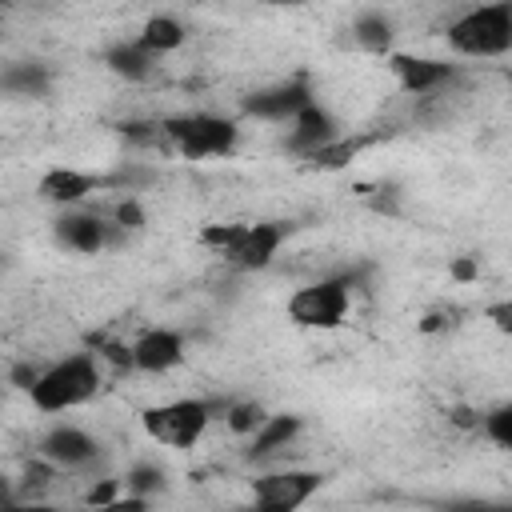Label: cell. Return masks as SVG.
Here are the masks:
<instances>
[{"label": "cell", "mask_w": 512, "mask_h": 512, "mask_svg": "<svg viewBox=\"0 0 512 512\" xmlns=\"http://www.w3.org/2000/svg\"><path fill=\"white\" fill-rule=\"evenodd\" d=\"M96 392H100V356H88V352L48 364L36 376V384L28 388L32 408H40V412H72V408L88 404Z\"/></svg>", "instance_id": "obj_1"}, {"label": "cell", "mask_w": 512, "mask_h": 512, "mask_svg": "<svg viewBox=\"0 0 512 512\" xmlns=\"http://www.w3.org/2000/svg\"><path fill=\"white\" fill-rule=\"evenodd\" d=\"M448 48L472 60H492L512 48V4H480L448 24Z\"/></svg>", "instance_id": "obj_2"}, {"label": "cell", "mask_w": 512, "mask_h": 512, "mask_svg": "<svg viewBox=\"0 0 512 512\" xmlns=\"http://www.w3.org/2000/svg\"><path fill=\"white\" fill-rule=\"evenodd\" d=\"M164 148H172L184 160H208V156H228L236 148L240 128L224 116L212 112H188V116H172L160 124Z\"/></svg>", "instance_id": "obj_3"}, {"label": "cell", "mask_w": 512, "mask_h": 512, "mask_svg": "<svg viewBox=\"0 0 512 512\" xmlns=\"http://www.w3.org/2000/svg\"><path fill=\"white\" fill-rule=\"evenodd\" d=\"M212 412H216V404H208V400H168V404L148 408L140 420H144L148 440H156L164 448H192L208 432Z\"/></svg>", "instance_id": "obj_4"}, {"label": "cell", "mask_w": 512, "mask_h": 512, "mask_svg": "<svg viewBox=\"0 0 512 512\" xmlns=\"http://www.w3.org/2000/svg\"><path fill=\"white\" fill-rule=\"evenodd\" d=\"M352 304V280H316L288 300V316L300 328H336L348 316Z\"/></svg>", "instance_id": "obj_5"}, {"label": "cell", "mask_w": 512, "mask_h": 512, "mask_svg": "<svg viewBox=\"0 0 512 512\" xmlns=\"http://www.w3.org/2000/svg\"><path fill=\"white\" fill-rule=\"evenodd\" d=\"M320 492V476L308 468H280L252 480V508L260 512H296Z\"/></svg>", "instance_id": "obj_6"}, {"label": "cell", "mask_w": 512, "mask_h": 512, "mask_svg": "<svg viewBox=\"0 0 512 512\" xmlns=\"http://www.w3.org/2000/svg\"><path fill=\"white\" fill-rule=\"evenodd\" d=\"M116 232L120 228L100 212H64L56 220V240L72 252H84V256H96L108 244H116Z\"/></svg>", "instance_id": "obj_7"}, {"label": "cell", "mask_w": 512, "mask_h": 512, "mask_svg": "<svg viewBox=\"0 0 512 512\" xmlns=\"http://www.w3.org/2000/svg\"><path fill=\"white\" fill-rule=\"evenodd\" d=\"M128 360H132L136 372L164 376V372H172V368L184 360V340H180V332H172V328H152V332H144V336L132 340Z\"/></svg>", "instance_id": "obj_8"}, {"label": "cell", "mask_w": 512, "mask_h": 512, "mask_svg": "<svg viewBox=\"0 0 512 512\" xmlns=\"http://www.w3.org/2000/svg\"><path fill=\"white\" fill-rule=\"evenodd\" d=\"M396 84L412 96H436L456 80V64L448 60H428V56H392Z\"/></svg>", "instance_id": "obj_9"}, {"label": "cell", "mask_w": 512, "mask_h": 512, "mask_svg": "<svg viewBox=\"0 0 512 512\" xmlns=\"http://www.w3.org/2000/svg\"><path fill=\"white\" fill-rule=\"evenodd\" d=\"M284 236H288L284 224H244L240 240H236L224 256H228L236 268H268L272 256L280 252Z\"/></svg>", "instance_id": "obj_10"}, {"label": "cell", "mask_w": 512, "mask_h": 512, "mask_svg": "<svg viewBox=\"0 0 512 512\" xmlns=\"http://www.w3.org/2000/svg\"><path fill=\"white\" fill-rule=\"evenodd\" d=\"M312 104V92L304 80H288V84H276V88H264L256 96L244 100V112L248 116H260V120H292L300 108Z\"/></svg>", "instance_id": "obj_11"}, {"label": "cell", "mask_w": 512, "mask_h": 512, "mask_svg": "<svg viewBox=\"0 0 512 512\" xmlns=\"http://www.w3.org/2000/svg\"><path fill=\"white\" fill-rule=\"evenodd\" d=\"M40 452H44V460H52L60 468H84V464H92L100 456V444L84 428H68L64 424V428H52L40 440Z\"/></svg>", "instance_id": "obj_12"}, {"label": "cell", "mask_w": 512, "mask_h": 512, "mask_svg": "<svg viewBox=\"0 0 512 512\" xmlns=\"http://www.w3.org/2000/svg\"><path fill=\"white\" fill-rule=\"evenodd\" d=\"M332 140H336V120H332V112H324L316 100L292 116V132H288V148H292V152L312 156V152L328 148Z\"/></svg>", "instance_id": "obj_13"}, {"label": "cell", "mask_w": 512, "mask_h": 512, "mask_svg": "<svg viewBox=\"0 0 512 512\" xmlns=\"http://www.w3.org/2000/svg\"><path fill=\"white\" fill-rule=\"evenodd\" d=\"M100 188V180L96 176H88V172H76V168H52V172H44L40 176V196L48 200V204H80L88 192H96Z\"/></svg>", "instance_id": "obj_14"}, {"label": "cell", "mask_w": 512, "mask_h": 512, "mask_svg": "<svg viewBox=\"0 0 512 512\" xmlns=\"http://www.w3.org/2000/svg\"><path fill=\"white\" fill-rule=\"evenodd\" d=\"M300 436V416H268L256 432H252V444H248V460H272L280 456L292 440Z\"/></svg>", "instance_id": "obj_15"}, {"label": "cell", "mask_w": 512, "mask_h": 512, "mask_svg": "<svg viewBox=\"0 0 512 512\" xmlns=\"http://www.w3.org/2000/svg\"><path fill=\"white\" fill-rule=\"evenodd\" d=\"M184 36H188L184 24H180L176 16H168V12H160V16H148V20H144L136 44H140L144 52H152V56H164V52H176V48L184 44Z\"/></svg>", "instance_id": "obj_16"}, {"label": "cell", "mask_w": 512, "mask_h": 512, "mask_svg": "<svg viewBox=\"0 0 512 512\" xmlns=\"http://www.w3.org/2000/svg\"><path fill=\"white\" fill-rule=\"evenodd\" d=\"M104 64H108L116 76H124V80H148V76L156 72V56L144 52L136 40H132V44H116V48H108V52H104Z\"/></svg>", "instance_id": "obj_17"}, {"label": "cell", "mask_w": 512, "mask_h": 512, "mask_svg": "<svg viewBox=\"0 0 512 512\" xmlns=\"http://www.w3.org/2000/svg\"><path fill=\"white\" fill-rule=\"evenodd\" d=\"M0 88L4 92H16V96H40L44 88H48V72L40 68V64H8L4 72H0Z\"/></svg>", "instance_id": "obj_18"}, {"label": "cell", "mask_w": 512, "mask_h": 512, "mask_svg": "<svg viewBox=\"0 0 512 512\" xmlns=\"http://www.w3.org/2000/svg\"><path fill=\"white\" fill-rule=\"evenodd\" d=\"M352 36H356L360 48H368V52H384V48L392 44V20H388L384 12H364V16H356Z\"/></svg>", "instance_id": "obj_19"}, {"label": "cell", "mask_w": 512, "mask_h": 512, "mask_svg": "<svg viewBox=\"0 0 512 512\" xmlns=\"http://www.w3.org/2000/svg\"><path fill=\"white\" fill-rule=\"evenodd\" d=\"M264 420H268V412H264L260 404H252V400H244V404H224V424H228L236 436H252Z\"/></svg>", "instance_id": "obj_20"}, {"label": "cell", "mask_w": 512, "mask_h": 512, "mask_svg": "<svg viewBox=\"0 0 512 512\" xmlns=\"http://www.w3.org/2000/svg\"><path fill=\"white\" fill-rule=\"evenodd\" d=\"M160 488H164V468H156V464H136V468H128V476H124V492H128V496L148 500V496L160 492Z\"/></svg>", "instance_id": "obj_21"}, {"label": "cell", "mask_w": 512, "mask_h": 512, "mask_svg": "<svg viewBox=\"0 0 512 512\" xmlns=\"http://www.w3.org/2000/svg\"><path fill=\"white\" fill-rule=\"evenodd\" d=\"M480 424H484V432H488L500 448H508V444H512V408H496V412L480 416Z\"/></svg>", "instance_id": "obj_22"}, {"label": "cell", "mask_w": 512, "mask_h": 512, "mask_svg": "<svg viewBox=\"0 0 512 512\" xmlns=\"http://www.w3.org/2000/svg\"><path fill=\"white\" fill-rule=\"evenodd\" d=\"M352 156H356V144H348V140H332L328 148L312 152L308 160H312V164H320V168H340V164H348Z\"/></svg>", "instance_id": "obj_23"}, {"label": "cell", "mask_w": 512, "mask_h": 512, "mask_svg": "<svg viewBox=\"0 0 512 512\" xmlns=\"http://www.w3.org/2000/svg\"><path fill=\"white\" fill-rule=\"evenodd\" d=\"M240 232H244V224H212V228H204V232H200V240H204L208 248L228 252V248L240 240Z\"/></svg>", "instance_id": "obj_24"}, {"label": "cell", "mask_w": 512, "mask_h": 512, "mask_svg": "<svg viewBox=\"0 0 512 512\" xmlns=\"http://www.w3.org/2000/svg\"><path fill=\"white\" fill-rule=\"evenodd\" d=\"M116 496H120V480H100V484H92L88 504H92V508H104V504H112Z\"/></svg>", "instance_id": "obj_25"}, {"label": "cell", "mask_w": 512, "mask_h": 512, "mask_svg": "<svg viewBox=\"0 0 512 512\" xmlns=\"http://www.w3.org/2000/svg\"><path fill=\"white\" fill-rule=\"evenodd\" d=\"M96 512H148V500H140V496H128V492H120L112 504H104V508H96Z\"/></svg>", "instance_id": "obj_26"}, {"label": "cell", "mask_w": 512, "mask_h": 512, "mask_svg": "<svg viewBox=\"0 0 512 512\" xmlns=\"http://www.w3.org/2000/svg\"><path fill=\"white\" fill-rule=\"evenodd\" d=\"M448 512H512L508 504H484V500H464V504H448Z\"/></svg>", "instance_id": "obj_27"}, {"label": "cell", "mask_w": 512, "mask_h": 512, "mask_svg": "<svg viewBox=\"0 0 512 512\" xmlns=\"http://www.w3.org/2000/svg\"><path fill=\"white\" fill-rule=\"evenodd\" d=\"M0 512H60V508H52V504H4Z\"/></svg>", "instance_id": "obj_28"}, {"label": "cell", "mask_w": 512, "mask_h": 512, "mask_svg": "<svg viewBox=\"0 0 512 512\" xmlns=\"http://www.w3.org/2000/svg\"><path fill=\"white\" fill-rule=\"evenodd\" d=\"M452 272H456L460 280H472V276H476V264H472V260H456V264H452Z\"/></svg>", "instance_id": "obj_29"}, {"label": "cell", "mask_w": 512, "mask_h": 512, "mask_svg": "<svg viewBox=\"0 0 512 512\" xmlns=\"http://www.w3.org/2000/svg\"><path fill=\"white\" fill-rule=\"evenodd\" d=\"M244 512H260V508H244Z\"/></svg>", "instance_id": "obj_30"}]
</instances>
